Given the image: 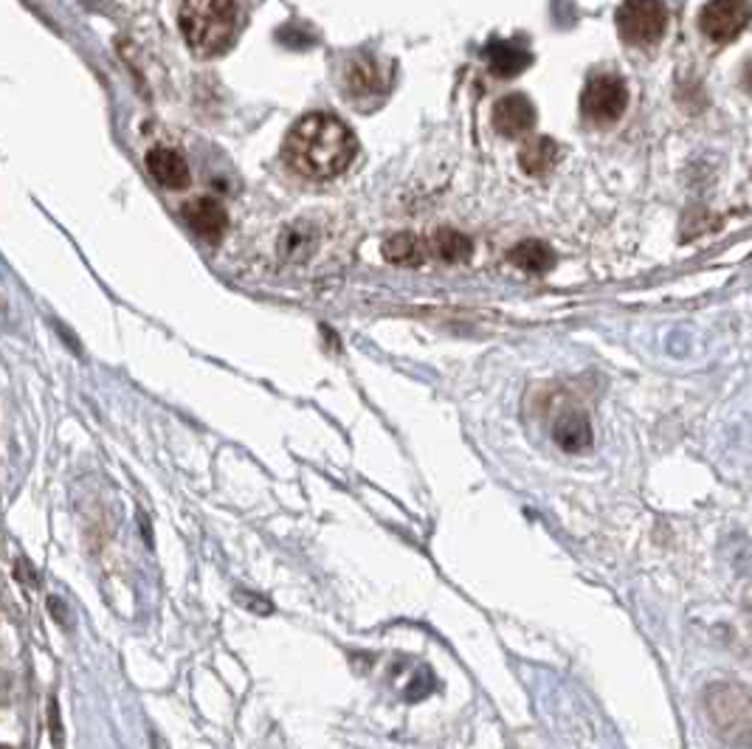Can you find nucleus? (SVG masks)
Listing matches in <instances>:
<instances>
[{"mask_svg": "<svg viewBox=\"0 0 752 749\" xmlns=\"http://www.w3.org/2000/svg\"><path fill=\"white\" fill-rule=\"evenodd\" d=\"M426 245H429V254L440 256L442 263H462V260H468L474 254L471 237L460 234L454 229H437Z\"/></svg>", "mask_w": 752, "mask_h": 749, "instance_id": "obj_11", "label": "nucleus"}, {"mask_svg": "<svg viewBox=\"0 0 752 749\" xmlns=\"http://www.w3.org/2000/svg\"><path fill=\"white\" fill-rule=\"evenodd\" d=\"M628 107V88L617 73H594L581 93V113L592 125H614Z\"/></svg>", "mask_w": 752, "mask_h": 749, "instance_id": "obj_3", "label": "nucleus"}, {"mask_svg": "<svg viewBox=\"0 0 752 749\" xmlns=\"http://www.w3.org/2000/svg\"><path fill=\"white\" fill-rule=\"evenodd\" d=\"M285 161L293 172L313 181H331L352 164L358 141L342 118L331 113H311L299 118L285 138Z\"/></svg>", "mask_w": 752, "mask_h": 749, "instance_id": "obj_1", "label": "nucleus"}, {"mask_svg": "<svg viewBox=\"0 0 752 749\" xmlns=\"http://www.w3.org/2000/svg\"><path fill=\"white\" fill-rule=\"evenodd\" d=\"M553 440L575 453L592 446V423L583 412H562L553 423Z\"/></svg>", "mask_w": 752, "mask_h": 749, "instance_id": "obj_10", "label": "nucleus"}, {"mask_svg": "<svg viewBox=\"0 0 752 749\" xmlns=\"http://www.w3.org/2000/svg\"><path fill=\"white\" fill-rule=\"evenodd\" d=\"M752 18L750 0H710L699 14L702 34L713 43H730L747 28Z\"/></svg>", "mask_w": 752, "mask_h": 749, "instance_id": "obj_5", "label": "nucleus"}, {"mask_svg": "<svg viewBox=\"0 0 752 749\" xmlns=\"http://www.w3.org/2000/svg\"><path fill=\"white\" fill-rule=\"evenodd\" d=\"M238 28V3L234 0H184L181 7V32L186 46L198 57H218L231 43Z\"/></svg>", "mask_w": 752, "mask_h": 749, "instance_id": "obj_2", "label": "nucleus"}, {"mask_svg": "<svg viewBox=\"0 0 752 749\" xmlns=\"http://www.w3.org/2000/svg\"><path fill=\"white\" fill-rule=\"evenodd\" d=\"M313 249H316V231L308 223L288 226L282 231V237H279V254L285 260H304Z\"/></svg>", "mask_w": 752, "mask_h": 749, "instance_id": "obj_16", "label": "nucleus"}, {"mask_svg": "<svg viewBox=\"0 0 752 749\" xmlns=\"http://www.w3.org/2000/svg\"><path fill=\"white\" fill-rule=\"evenodd\" d=\"M494 127L505 138H522L535 127V107L524 93H510L494 107Z\"/></svg>", "mask_w": 752, "mask_h": 749, "instance_id": "obj_6", "label": "nucleus"}, {"mask_svg": "<svg viewBox=\"0 0 752 749\" xmlns=\"http://www.w3.org/2000/svg\"><path fill=\"white\" fill-rule=\"evenodd\" d=\"M344 88L352 99H370L386 93V73L375 59L358 57L344 71Z\"/></svg>", "mask_w": 752, "mask_h": 749, "instance_id": "obj_8", "label": "nucleus"}, {"mask_svg": "<svg viewBox=\"0 0 752 749\" xmlns=\"http://www.w3.org/2000/svg\"><path fill=\"white\" fill-rule=\"evenodd\" d=\"M181 215H184L186 226H189L198 237L209 240V243H218L220 237L225 234V229H229V217H225L223 206H220L218 200H211V197L189 200Z\"/></svg>", "mask_w": 752, "mask_h": 749, "instance_id": "obj_7", "label": "nucleus"}, {"mask_svg": "<svg viewBox=\"0 0 752 749\" xmlns=\"http://www.w3.org/2000/svg\"><path fill=\"white\" fill-rule=\"evenodd\" d=\"M147 170L166 189H184L189 184V166H186L184 155L170 147H155L147 152Z\"/></svg>", "mask_w": 752, "mask_h": 749, "instance_id": "obj_9", "label": "nucleus"}, {"mask_svg": "<svg viewBox=\"0 0 752 749\" xmlns=\"http://www.w3.org/2000/svg\"><path fill=\"white\" fill-rule=\"evenodd\" d=\"M429 254V245L423 243L420 237L409 234V231H401V234H392L386 243H383V256L395 265H420Z\"/></svg>", "mask_w": 752, "mask_h": 749, "instance_id": "obj_12", "label": "nucleus"}, {"mask_svg": "<svg viewBox=\"0 0 752 749\" xmlns=\"http://www.w3.org/2000/svg\"><path fill=\"white\" fill-rule=\"evenodd\" d=\"M510 263L519 265L528 274H547L553 268L555 256L553 249L547 243H542V240H524V243H519L510 251Z\"/></svg>", "mask_w": 752, "mask_h": 749, "instance_id": "obj_14", "label": "nucleus"}, {"mask_svg": "<svg viewBox=\"0 0 752 749\" xmlns=\"http://www.w3.org/2000/svg\"><path fill=\"white\" fill-rule=\"evenodd\" d=\"M519 161H522V170L528 172V175H544V172L553 170L555 161H558V145H555L553 138H533V141H528V145L522 147Z\"/></svg>", "mask_w": 752, "mask_h": 749, "instance_id": "obj_15", "label": "nucleus"}, {"mask_svg": "<svg viewBox=\"0 0 752 749\" xmlns=\"http://www.w3.org/2000/svg\"><path fill=\"white\" fill-rule=\"evenodd\" d=\"M668 12L662 0H623L617 9V32L628 46H653L666 34Z\"/></svg>", "mask_w": 752, "mask_h": 749, "instance_id": "obj_4", "label": "nucleus"}, {"mask_svg": "<svg viewBox=\"0 0 752 749\" xmlns=\"http://www.w3.org/2000/svg\"><path fill=\"white\" fill-rule=\"evenodd\" d=\"M488 62L496 77H516L530 66V54L519 43H494L488 48Z\"/></svg>", "mask_w": 752, "mask_h": 749, "instance_id": "obj_13", "label": "nucleus"}]
</instances>
